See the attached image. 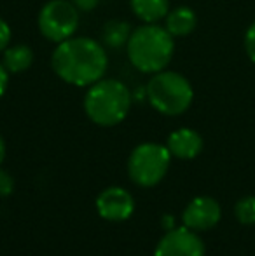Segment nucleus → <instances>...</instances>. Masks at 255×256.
<instances>
[{
    "instance_id": "1",
    "label": "nucleus",
    "mask_w": 255,
    "mask_h": 256,
    "mask_svg": "<svg viewBox=\"0 0 255 256\" xmlns=\"http://www.w3.org/2000/svg\"><path fill=\"white\" fill-rule=\"evenodd\" d=\"M51 66L63 82L75 88H89L102 80L109 68L103 44L89 37H72L56 46Z\"/></svg>"
},
{
    "instance_id": "2",
    "label": "nucleus",
    "mask_w": 255,
    "mask_h": 256,
    "mask_svg": "<svg viewBox=\"0 0 255 256\" xmlns=\"http://www.w3.org/2000/svg\"><path fill=\"white\" fill-rule=\"evenodd\" d=\"M175 52L173 37L166 28L156 23H145L131 32L126 44L128 60L142 74H157L166 70Z\"/></svg>"
},
{
    "instance_id": "3",
    "label": "nucleus",
    "mask_w": 255,
    "mask_h": 256,
    "mask_svg": "<svg viewBox=\"0 0 255 256\" xmlns=\"http://www.w3.org/2000/svg\"><path fill=\"white\" fill-rule=\"evenodd\" d=\"M131 100V92L124 82L117 78H102L88 88L84 112L93 124L114 128L128 117Z\"/></svg>"
},
{
    "instance_id": "4",
    "label": "nucleus",
    "mask_w": 255,
    "mask_h": 256,
    "mask_svg": "<svg viewBox=\"0 0 255 256\" xmlns=\"http://www.w3.org/2000/svg\"><path fill=\"white\" fill-rule=\"evenodd\" d=\"M145 92L154 110L168 117H177L187 112L194 100L191 82L182 74L171 70L154 74L147 84Z\"/></svg>"
},
{
    "instance_id": "5",
    "label": "nucleus",
    "mask_w": 255,
    "mask_h": 256,
    "mask_svg": "<svg viewBox=\"0 0 255 256\" xmlns=\"http://www.w3.org/2000/svg\"><path fill=\"white\" fill-rule=\"evenodd\" d=\"M171 154L166 145L147 142L135 146L128 158V174L131 182L143 188L156 186L170 169Z\"/></svg>"
},
{
    "instance_id": "6",
    "label": "nucleus",
    "mask_w": 255,
    "mask_h": 256,
    "mask_svg": "<svg viewBox=\"0 0 255 256\" xmlns=\"http://www.w3.org/2000/svg\"><path fill=\"white\" fill-rule=\"evenodd\" d=\"M81 10L68 0H49L42 6L37 18L39 32L49 42L60 44L75 35L81 23Z\"/></svg>"
},
{
    "instance_id": "7",
    "label": "nucleus",
    "mask_w": 255,
    "mask_h": 256,
    "mask_svg": "<svg viewBox=\"0 0 255 256\" xmlns=\"http://www.w3.org/2000/svg\"><path fill=\"white\" fill-rule=\"evenodd\" d=\"M154 256H204V244L194 230L177 226L161 237Z\"/></svg>"
},
{
    "instance_id": "8",
    "label": "nucleus",
    "mask_w": 255,
    "mask_h": 256,
    "mask_svg": "<svg viewBox=\"0 0 255 256\" xmlns=\"http://www.w3.org/2000/svg\"><path fill=\"white\" fill-rule=\"evenodd\" d=\"M96 211L107 222H126L135 212V199L121 186H109L96 197Z\"/></svg>"
},
{
    "instance_id": "9",
    "label": "nucleus",
    "mask_w": 255,
    "mask_h": 256,
    "mask_svg": "<svg viewBox=\"0 0 255 256\" xmlns=\"http://www.w3.org/2000/svg\"><path fill=\"white\" fill-rule=\"evenodd\" d=\"M222 218V209L220 204L213 199V197L201 196L192 199L184 209L182 214V222L184 226L194 230V232H203V230H210L220 222Z\"/></svg>"
},
{
    "instance_id": "10",
    "label": "nucleus",
    "mask_w": 255,
    "mask_h": 256,
    "mask_svg": "<svg viewBox=\"0 0 255 256\" xmlns=\"http://www.w3.org/2000/svg\"><path fill=\"white\" fill-rule=\"evenodd\" d=\"M166 146L170 150L171 157L191 160V158H196L203 150V138L194 129L180 128L168 136Z\"/></svg>"
},
{
    "instance_id": "11",
    "label": "nucleus",
    "mask_w": 255,
    "mask_h": 256,
    "mask_svg": "<svg viewBox=\"0 0 255 256\" xmlns=\"http://www.w3.org/2000/svg\"><path fill=\"white\" fill-rule=\"evenodd\" d=\"M196 24L197 18L191 7H175L164 18V28L171 37H185V35L192 34Z\"/></svg>"
},
{
    "instance_id": "12",
    "label": "nucleus",
    "mask_w": 255,
    "mask_h": 256,
    "mask_svg": "<svg viewBox=\"0 0 255 256\" xmlns=\"http://www.w3.org/2000/svg\"><path fill=\"white\" fill-rule=\"evenodd\" d=\"M129 6L143 23H157L170 12V0H129Z\"/></svg>"
},
{
    "instance_id": "13",
    "label": "nucleus",
    "mask_w": 255,
    "mask_h": 256,
    "mask_svg": "<svg viewBox=\"0 0 255 256\" xmlns=\"http://www.w3.org/2000/svg\"><path fill=\"white\" fill-rule=\"evenodd\" d=\"M34 51H32L28 46L25 44H16L9 46V48L4 51V61L2 64L6 66V70L11 75H18L27 72L28 68L34 63Z\"/></svg>"
},
{
    "instance_id": "14",
    "label": "nucleus",
    "mask_w": 255,
    "mask_h": 256,
    "mask_svg": "<svg viewBox=\"0 0 255 256\" xmlns=\"http://www.w3.org/2000/svg\"><path fill=\"white\" fill-rule=\"evenodd\" d=\"M133 28L129 26L128 21L112 20L107 21L102 28V42L103 46L110 49H121L128 44L129 37H131Z\"/></svg>"
},
{
    "instance_id": "15",
    "label": "nucleus",
    "mask_w": 255,
    "mask_h": 256,
    "mask_svg": "<svg viewBox=\"0 0 255 256\" xmlns=\"http://www.w3.org/2000/svg\"><path fill=\"white\" fill-rule=\"evenodd\" d=\"M234 216L243 225H255V197L248 196L239 199L234 206Z\"/></svg>"
},
{
    "instance_id": "16",
    "label": "nucleus",
    "mask_w": 255,
    "mask_h": 256,
    "mask_svg": "<svg viewBox=\"0 0 255 256\" xmlns=\"http://www.w3.org/2000/svg\"><path fill=\"white\" fill-rule=\"evenodd\" d=\"M14 190V180L6 169H0V197L11 196Z\"/></svg>"
},
{
    "instance_id": "17",
    "label": "nucleus",
    "mask_w": 255,
    "mask_h": 256,
    "mask_svg": "<svg viewBox=\"0 0 255 256\" xmlns=\"http://www.w3.org/2000/svg\"><path fill=\"white\" fill-rule=\"evenodd\" d=\"M11 38H13V30H11L9 23L0 18V52L6 51L11 46Z\"/></svg>"
},
{
    "instance_id": "18",
    "label": "nucleus",
    "mask_w": 255,
    "mask_h": 256,
    "mask_svg": "<svg viewBox=\"0 0 255 256\" xmlns=\"http://www.w3.org/2000/svg\"><path fill=\"white\" fill-rule=\"evenodd\" d=\"M245 51L248 54V58L255 63V21L250 24V28L246 30L245 35Z\"/></svg>"
},
{
    "instance_id": "19",
    "label": "nucleus",
    "mask_w": 255,
    "mask_h": 256,
    "mask_svg": "<svg viewBox=\"0 0 255 256\" xmlns=\"http://www.w3.org/2000/svg\"><path fill=\"white\" fill-rule=\"evenodd\" d=\"M70 2L74 4L79 10H82V12H89V10H93L98 6L100 0H70Z\"/></svg>"
},
{
    "instance_id": "20",
    "label": "nucleus",
    "mask_w": 255,
    "mask_h": 256,
    "mask_svg": "<svg viewBox=\"0 0 255 256\" xmlns=\"http://www.w3.org/2000/svg\"><path fill=\"white\" fill-rule=\"evenodd\" d=\"M9 75L11 74L6 70V66L0 63V98H2L7 91V86H9Z\"/></svg>"
},
{
    "instance_id": "21",
    "label": "nucleus",
    "mask_w": 255,
    "mask_h": 256,
    "mask_svg": "<svg viewBox=\"0 0 255 256\" xmlns=\"http://www.w3.org/2000/svg\"><path fill=\"white\" fill-rule=\"evenodd\" d=\"M161 226L164 228V232H170V230L177 228V226H175V216L164 214V216H163V220H161Z\"/></svg>"
},
{
    "instance_id": "22",
    "label": "nucleus",
    "mask_w": 255,
    "mask_h": 256,
    "mask_svg": "<svg viewBox=\"0 0 255 256\" xmlns=\"http://www.w3.org/2000/svg\"><path fill=\"white\" fill-rule=\"evenodd\" d=\"M4 158H6V142H4V138L0 136V166H2Z\"/></svg>"
}]
</instances>
